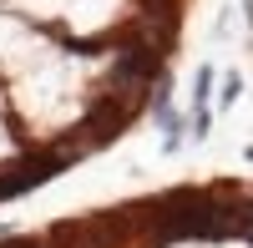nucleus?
I'll return each instance as SVG.
<instances>
[{"mask_svg":"<svg viewBox=\"0 0 253 248\" xmlns=\"http://www.w3.org/2000/svg\"><path fill=\"white\" fill-rule=\"evenodd\" d=\"M238 91H243V81H238V76H228V81H223V91H218V101H223V107H233Z\"/></svg>","mask_w":253,"mask_h":248,"instance_id":"obj_3","label":"nucleus"},{"mask_svg":"<svg viewBox=\"0 0 253 248\" xmlns=\"http://www.w3.org/2000/svg\"><path fill=\"white\" fill-rule=\"evenodd\" d=\"M248 162H253V152H248Z\"/></svg>","mask_w":253,"mask_h":248,"instance_id":"obj_4","label":"nucleus"},{"mask_svg":"<svg viewBox=\"0 0 253 248\" xmlns=\"http://www.w3.org/2000/svg\"><path fill=\"white\" fill-rule=\"evenodd\" d=\"M208 127H213V112H208V107H193V137H198V142L208 137Z\"/></svg>","mask_w":253,"mask_h":248,"instance_id":"obj_2","label":"nucleus"},{"mask_svg":"<svg viewBox=\"0 0 253 248\" xmlns=\"http://www.w3.org/2000/svg\"><path fill=\"white\" fill-rule=\"evenodd\" d=\"M208 91H213V66H198V81H193V107H208Z\"/></svg>","mask_w":253,"mask_h":248,"instance_id":"obj_1","label":"nucleus"}]
</instances>
